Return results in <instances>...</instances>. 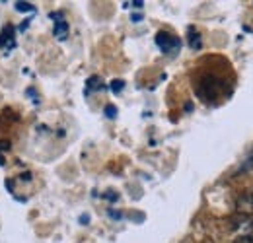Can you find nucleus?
<instances>
[{
    "mask_svg": "<svg viewBox=\"0 0 253 243\" xmlns=\"http://www.w3.org/2000/svg\"><path fill=\"white\" fill-rule=\"evenodd\" d=\"M115 113H117V109H115L113 105H107V107H105V115H107V117H111V119H113V117H115Z\"/></svg>",
    "mask_w": 253,
    "mask_h": 243,
    "instance_id": "6e6552de",
    "label": "nucleus"
},
{
    "mask_svg": "<svg viewBox=\"0 0 253 243\" xmlns=\"http://www.w3.org/2000/svg\"><path fill=\"white\" fill-rule=\"evenodd\" d=\"M236 210L244 216H253V193H244L236 201Z\"/></svg>",
    "mask_w": 253,
    "mask_h": 243,
    "instance_id": "f03ea898",
    "label": "nucleus"
},
{
    "mask_svg": "<svg viewBox=\"0 0 253 243\" xmlns=\"http://www.w3.org/2000/svg\"><path fill=\"white\" fill-rule=\"evenodd\" d=\"M240 236L236 243H253V220H242L240 224Z\"/></svg>",
    "mask_w": 253,
    "mask_h": 243,
    "instance_id": "7ed1b4c3",
    "label": "nucleus"
},
{
    "mask_svg": "<svg viewBox=\"0 0 253 243\" xmlns=\"http://www.w3.org/2000/svg\"><path fill=\"white\" fill-rule=\"evenodd\" d=\"M0 47H14V35L12 30H6L0 37Z\"/></svg>",
    "mask_w": 253,
    "mask_h": 243,
    "instance_id": "39448f33",
    "label": "nucleus"
},
{
    "mask_svg": "<svg viewBox=\"0 0 253 243\" xmlns=\"http://www.w3.org/2000/svg\"><path fill=\"white\" fill-rule=\"evenodd\" d=\"M16 10H20V12H33L35 8L30 2H16Z\"/></svg>",
    "mask_w": 253,
    "mask_h": 243,
    "instance_id": "423d86ee",
    "label": "nucleus"
},
{
    "mask_svg": "<svg viewBox=\"0 0 253 243\" xmlns=\"http://www.w3.org/2000/svg\"><path fill=\"white\" fill-rule=\"evenodd\" d=\"M123 86H125V84H123L121 80H113V84H111V90H113V91H121V90H123Z\"/></svg>",
    "mask_w": 253,
    "mask_h": 243,
    "instance_id": "0eeeda50",
    "label": "nucleus"
},
{
    "mask_svg": "<svg viewBox=\"0 0 253 243\" xmlns=\"http://www.w3.org/2000/svg\"><path fill=\"white\" fill-rule=\"evenodd\" d=\"M66 33H68V24L64 20H55V35L59 39H64Z\"/></svg>",
    "mask_w": 253,
    "mask_h": 243,
    "instance_id": "20e7f679",
    "label": "nucleus"
},
{
    "mask_svg": "<svg viewBox=\"0 0 253 243\" xmlns=\"http://www.w3.org/2000/svg\"><path fill=\"white\" fill-rule=\"evenodd\" d=\"M130 4H132L134 8H142V6H144V2H142V0H136V2H130Z\"/></svg>",
    "mask_w": 253,
    "mask_h": 243,
    "instance_id": "1a4fd4ad",
    "label": "nucleus"
},
{
    "mask_svg": "<svg viewBox=\"0 0 253 243\" xmlns=\"http://www.w3.org/2000/svg\"><path fill=\"white\" fill-rule=\"evenodd\" d=\"M156 45H158L164 53H169V51L179 49V39L173 37V35L168 33V31H160L158 35H156Z\"/></svg>",
    "mask_w": 253,
    "mask_h": 243,
    "instance_id": "f257e3e1",
    "label": "nucleus"
}]
</instances>
